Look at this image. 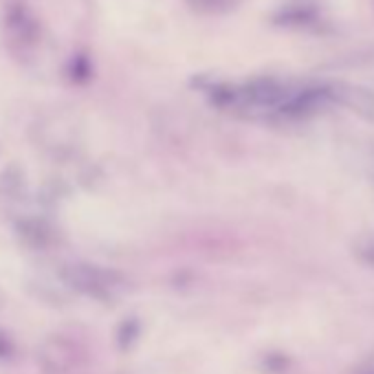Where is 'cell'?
Masks as SVG:
<instances>
[{"mask_svg":"<svg viewBox=\"0 0 374 374\" xmlns=\"http://www.w3.org/2000/svg\"><path fill=\"white\" fill-rule=\"evenodd\" d=\"M5 34L20 44L22 49H31L38 44L40 24L31 7L24 5L22 0H11L5 9Z\"/></svg>","mask_w":374,"mask_h":374,"instance_id":"1","label":"cell"},{"mask_svg":"<svg viewBox=\"0 0 374 374\" xmlns=\"http://www.w3.org/2000/svg\"><path fill=\"white\" fill-rule=\"evenodd\" d=\"M194 9H201V11H209V13H220V11H227L233 9L240 0H189Z\"/></svg>","mask_w":374,"mask_h":374,"instance_id":"2","label":"cell"}]
</instances>
